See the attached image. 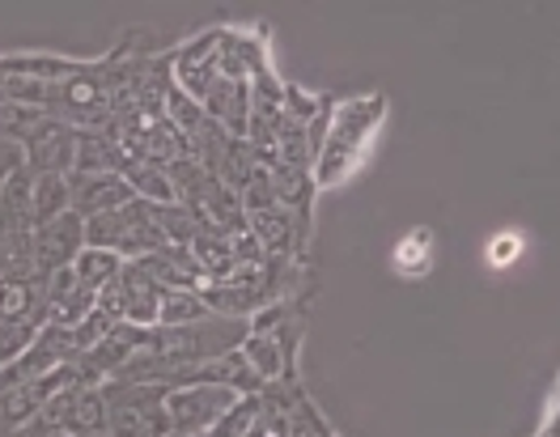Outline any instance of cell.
I'll return each instance as SVG.
<instances>
[{
  "mask_svg": "<svg viewBox=\"0 0 560 437\" xmlns=\"http://www.w3.org/2000/svg\"><path fill=\"white\" fill-rule=\"evenodd\" d=\"M383 119H386L383 94H370V98L345 103V107L331 115L327 137H323V149H318V157H315L318 187H336V182L349 179L352 170L365 162L370 141H374V132L383 128Z\"/></svg>",
  "mask_w": 560,
  "mask_h": 437,
  "instance_id": "cell-1",
  "label": "cell"
},
{
  "mask_svg": "<svg viewBox=\"0 0 560 437\" xmlns=\"http://www.w3.org/2000/svg\"><path fill=\"white\" fill-rule=\"evenodd\" d=\"M234 412V391L217 387V382H196V387H178L175 395L162 400L166 429L178 437H200L217 429V421H225Z\"/></svg>",
  "mask_w": 560,
  "mask_h": 437,
  "instance_id": "cell-2",
  "label": "cell"
}]
</instances>
